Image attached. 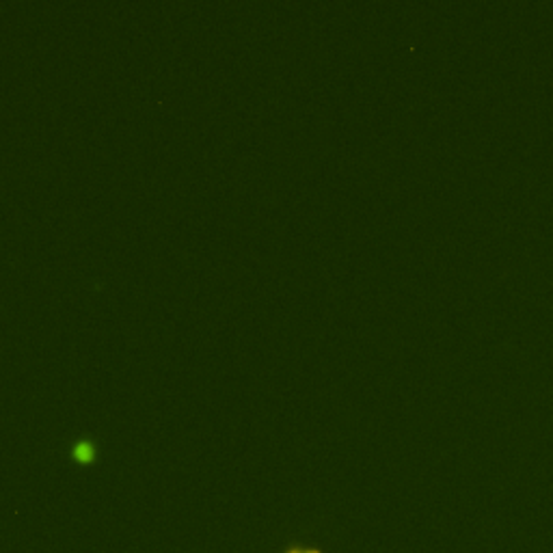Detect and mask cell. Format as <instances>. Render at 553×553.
I'll use <instances>...</instances> for the list:
<instances>
[{"instance_id": "6da1fadb", "label": "cell", "mask_w": 553, "mask_h": 553, "mask_svg": "<svg viewBox=\"0 0 553 553\" xmlns=\"http://www.w3.org/2000/svg\"><path fill=\"white\" fill-rule=\"evenodd\" d=\"M93 456V447L89 445V443H80V445H76V458L78 460H89Z\"/></svg>"}, {"instance_id": "7a4b0ae2", "label": "cell", "mask_w": 553, "mask_h": 553, "mask_svg": "<svg viewBox=\"0 0 553 553\" xmlns=\"http://www.w3.org/2000/svg\"><path fill=\"white\" fill-rule=\"evenodd\" d=\"M290 553H316V551H290Z\"/></svg>"}]
</instances>
